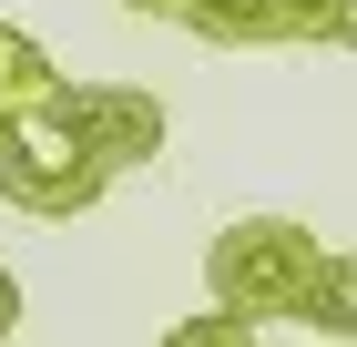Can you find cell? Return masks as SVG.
I'll return each instance as SVG.
<instances>
[{"label":"cell","mask_w":357,"mask_h":347,"mask_svg":"<svg viewBox=\"0 0 357 347\" xmlns=\"http://www.w3.org/2000/svg\"><path fill=\"white\" fill-rule=\"evenodd\" d=\"M52 52H41V41H31L21 21H0V112H21V103H41V92H52Z\"/></svg>","instance_id":"cell-5"},{"label":"cell","mask_w":357,"mask_h":347,"mask_svg":"<svg viewBox=\"0 0 357 347\" xmlns=\"http://www.w3.org/2000/svg\"><path fill=\"white\" fill-rule=\"evenodd\" d=\"M123 10H143V21H184V0H123Z\"/></svg>","instance_id":"cell-10"},{"label":"cell","mask_w":357,"mask_h":347,"mask_svg":"<svg viewBox=\"0 0 357 347\" xmlns=\"http://www.w3.org/2000/svg\"><path fill=\"white\" fill-rule=\"evenodd\" d=\"M327 52H357V0H327V31H317Z\"/></svg>","instance_id":"cell-8"},{"label":"cell","mask_w":357,"mask_h":347,"mask_svg":"<svg viewBox=\"0 0 357 347\" xmlns=\"http://www.w3.org/2000/svg\"><path fill=\"white\" fill-rule=\"evenodd\" d=\"M52 112L72 123V143H82L102 174H123V163H153L164 154V103L143 92V82H52Z\"/></svg>","instance_id":"cell-3"},{"label":"cell","mask_w":357,"mask_h":347,"mask_svg":"<svg viewBox=\"0 0 357 347\" xmlns=\"http://www.w3.org/2000/svg\"><path fill=\"white\" fill-rule=\"evenodd\" d=\"M317 276H327V245H317V225H296V214H235V225H215V245H204V296H215L225 317L245 327H306V296H317Z\"/></svg>","instance_id":"cell-1"},{"label":"cell","mask_w":357,"mask_h":347,"mask_svg":"<svg viewBox=\"0 0 357 347\" xmlns=\"http://www.w3.org/2000/svg\"><path fill=\"white\" fill-rule=\"evenodd\" d=\"M0 194L21 214H92L112 194V174L72 143V123L52 112V92L21 103V112H0Z\"/></svg>","instance_id":"cell-2"},{"label":"cell","mask_w":357,"mask_h":347,"mask_svg":"<svg viewBox=\"0 0 357 347\" xmlns=\"http://www.w3.org/2000/svg\"><path fill=\"white\" fill-rule=\"evenodd\" d=\"M10 337H21V276L0 266V347H10Z\"/></svg>","instance_id":"cell-9"},{"label":"cell","mask_w":357,"mask_h":347,"mask_svg":"<svg viewBox=\"0 0 357 347\" xmlns=\"http://www.w3.org/2000/svg\"><path fill=\"white\" fill-rule=\"evenodd\" d=\"M306 327L357 347V256H327V276H317V296H306Z\"/></svg>","instance_id":"cell-6"},{"label":"cell","mask_w":357,"mask_h":347,"mask_svg":"<svg viewBox=\"0 0 357 347\" xmlns=\"http://www.w3.org/2000/svg\"><path fill=\"white\" fill-rule=\"evenodd\" d=\"M184 31L204 52H296L327 31V0H184Z\"/></svg>","instance_id":"cell-4"},{"label":"cell","mask_w":357,"mask_h":347,"mask_svg":"<svg viewBox=\"0 0 357 347\" xmlns=\"http://www.w3.org/2000/svg\"><path fill=\"white\" fill-rule=\"evenodd\" d=\"M164 347H266L245 317H225V307H204V317H174L164 327Z\"/></svg>","instance_id":"cell-7"}]
</instances>
